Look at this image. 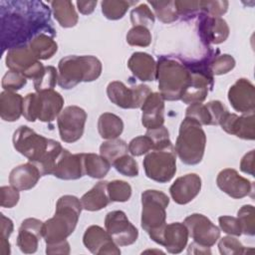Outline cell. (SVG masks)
Here are the masks:
<instances>
[{"instance_id":"94428289","label":"cell","mask_w":255,"mask_h":255,"mask_svg":"<svg viewBox=\"0 0 255 255\" xmlns=\"http://www.w3.org/2000/svg\"><path fill=\"white\" fill-rule=\"evenodd\" d=\"M11 252L10 250V243L8 239L0 238V253L2 255H9Z\"/></svg>"},{"instance_id":"44dd1931","label":"cell","mask_w":255,"mask_h":255,"mask_svg":"<svg viewBox=\"0 0 255 255\" xmlns=\"http://www.w3.org/2000/svg\"><path fill=\"white\" fill-rule=\"evenodd\" d=\"M53 175L64 180H74L84 176V153H71L68 149L63 148L57 159Z\"/></svg>"},{"instance_id":"cb8c5ba5","label":"cell","mask_w":255,"mask_h":255,"mask_svg":"<svg viewBox=\"0 0 255 255\" xmlns=\"http://www.w3.org/2000/svg\"><path fill=\"white\" fill-rule=\"evenodd\" d=\"M141 109V124L146 129L163 126L164 100L159 93L151 92L143 102Z\"/></svg>"},{"instance_id":"4dcf8cb0","label":"cell","mask_w":255,"mask_h":255,"mask_svg":"<svg viewBox=\"0 0 255 255\" xmlns=\"http://www.w3.org/2000/svg\"><path fill=\"white\" fill-rule=\"evenodd\" d=\"M50 4L55 19L62 27L71 28L76 26L79 16L73 2L67 0H56L50 2Z\"/></svg>"},{"instance_id":"f546056e","label":"cell","mask_w":255,"mask_h":255,"mask_svg":"<svg viewBox=\"0 0 255 255\" xmlns=\"http://www.w3.org/2000/svg\"><path fill=\"white\" fill-rule=\"evenodd\" d=\"M28 47L39 61L52 58L58 50L56 41L47 33H40L35 36L30 40Z\"/></svg>"},{"instance_id":"d6a6232c","label":"cell","mask_w":255,"mask_h":255,"mask_svg":"<svg viewBox=\"0 0 255 255\" xmlns=\"http://www.w3.org/2000/svg\"><path fill=\"white\" fill-rule=\"evenodd\" d=\"M111 163L101 154L84 153L85 174L92 178L105 177L111 168Z\"/></svg>"},{"instance_id":"5bb4252c","label":"cell","mask_w":255,"mask_h":255,"mask_svg":"<svg viewBox=\"0 0 255 255\" xmlns=\"http://www.w3.org/2000/svg\"><path fill=\"white\" fill-rule=\"evenodd\" d=\"M105 227L118 246L131 245L138 237L136 227L122 210L109 212L105 218Z\"/></svg>"},{"instance_id":"52a82bcc","label":"cell","mask_w":255,"mask_h":255,"mask_svg":"<svg viewBox=\"0 0 255 255\" xmlns=\"http://www.w3.org/2000/svg\"><path fill=\"white\" fill-rule=\"evenodd\" d=\"M201 127L198 122L190 118H184L180 124L174 150L185 164L195 165L203 158L206 134Z\"/></svg>"},{"instance_id":"d4e9b609","label":"cell","mask_w":255,"mask_h":255,"mask_svg":"<svg viewBox=\"0 0 255 255\" xmlns=\"http://www.w3.org/2000/svg\"><path fill=\"white\" fill-rule=\"evenodd\" d=\"M188 236V230L184 223L172 222L165 225L159 245L163 246L168 253L178 254L186 247Z\"/></svg>"},{"instance_id":"f35d334b","label":"cell","mask_w":255,"mask_h":255,"mask_svg":"<svg viewBox=\"0 0 255 255\" xmlns=\"http://www.w3.org/2000/svg\"><path fill=\"white\" fill-rule=\"evenodd\" d=\"M58 83V70L53 66H46L43 72L34 80V88L36 92L54 90Z\"/></svg>"},{"instance_id":"8992f818","label":"cell","mask_w":255,"mask_h":255,"mask_svg":"<svg viewBox=\"0 0 255 255\" xmlns=\"http://www.w3.org/2000/svg\"><path fill=\"white\" fill-rule=\"evenodd\" d=\"M168 196L159 190L147 189L141 193V228L146 231L152 241L159 244L162 231L166 225V207Z\"/></svg>"},{"instance_id":"5b68a950","label":"cell","mask_w":255,"mask_h":255,"mask_svg":"<svg viewBox=\"0 0 255 255\" xmlns=\"http://www.w3.org/2000/svg\"><path fill=\"white\" fill-rule=\"evenodd\" d=\"M102 63L95 56H67L58 64V85L65 90L81 82H93L102 74Z\"/></svg>"},{"instance_id":"8d00e7d4","label":"cell","mask_w":255,"mask_h":255,"mask_svg":"<svg viewBox=\"0 0 255 255\" xmlns=\"http://www.w3.org/2000/svg\"><path fill=\"white\" fill-rule=\"evenodd\" d=\"M107 190L112 202H126L131 196L130 185L127 181L120 179L108 182Z\"/></svg>"},{"instance_id":"ee69618b","label":"cell","mask_w":255,"mask_h":255,"mask_svg":"<svg viewBox=\"0 0 255 255\" xmlns=\"http://www.w3.org/2000/svg\"><path fill=\"white\" fill-rule=\"evenodd\" d=\"M112 165H114L118 172L125 176L134 177L138 175L137 162L131 155H128V153L119 157L117 160L114 161Z\"/></svg>"},{"instance_id":"ac0fdd59","label":"cell","mask_w":255,"mask_h":255,"mask_svg":"<svg viewBox=\"0 0 255 255\" xmlns=\"http://www.w3.org/2000/svg\"><path fill=\"white\" fill-rule=\"evenodd\" d=\"M216 184L220 190L235 199L243 198L253 192V182L241 176L233 168L222 169L216 177Z\"/></svg>"},{"instance_id":"484cf974","label":"cell","mask_w":255,"mask_h":255,"mask_svg":"<svg viewBox=\"0 0 255 255\" xmlns=\"http://www.w3.org/2000/svg\"><path fill=\"white\" fill-rule=\"evenodd\" d=\"M128 67L139 81L152 82L156 79V62L147 53L134 52L128 61Z\"/></svg>"},{"instance_id":"d590c367","label":"cell","mask_w":255,"mask_h":255,"mask_svg":"<svg viewBox=\"0 0 255 255\" xmlns=\"http://www.w3.org/2000/svg\"><path fill=\"white\" fill-rule=\"evenodd\" d=\"M154 11V16L162 23H172L178 19L174 1H148Z\"/></svg>"},{"instance_id":"ba28073f","label":"cell","mask_w":255,"mask_h":255,"mask_svg":"<svg viewBox=\"0 0 255 255\" xmlns=\"http://www.w3.org/2000/svg\"><path fill=\"white\" fill-rule=\"evenodd\" d=\"M64 99L54 90L30 93L23 101V116L28 122L39 120L44 123L53 122L63 111Z\"/></svg>"},{"instance_id":"1f68e13d","label":"cell","mask_w":255,"mask_h":255,"mask_svg":"<svg viewBox=\"0 0 255 255\" xmlns=\"http://www.w3.org/2000/svg\"><path fill=\"white\" fill-rule=\"evenodd\" d=\"M98 130L104 139L118 138L124 130V122L115 114L104 113L98 120Z\"/></svg>"},{"instance_id":"2e32d148","label":"cell","mask_w":255,"mask_h":255,"mask_svg":"<svg viewBox=\"0 0 255 255\" xmlns=\"http://www.w3.org/2000/svg\"><path fill=\"white\" fill-rule=\"evenodd\" d=\"M85 247L96 255H120L121 250L107 230L99 225L89 226L83 236Z\"/></svg>"},{"instance_id":"f6af8a7d","label":"cell","mask_w":255,"mask_h":255,"mask_svg":"<svg viewBox=\"0 0 255 255\" xmlns=\"http://www.w3.org/2000/svg\"><path fill=\"white\" fill-rule=\"evenodd\" d=\"M185 118H190L198 122L201 126H211V117L206 105L195 103L188 106L185 111Z\"/></svg>"},{"instance_id":"4316f807","label":"cell","mask_w":255,"mask_h":255,"mask_svg":"<svg viewBox=\"0 0 255 255\" xmlns=\"http://www.w3.org/2000/svg\"><path fill=\"white\" fill-rule=\"evenodd\" d=\"M40 170L32 162H26L14 167L9 174V183L18 190L32 189L41 177Z\"/></svg>"},{"instance_id":"681fc988","label":"cell","mask_w":255,"mask_h":255,"mask_svg":"<svg viewBox=\"0 0 255 255\" xmlns=\"http://www.w3.org/2000/svg\"><path fill=\"white\" fill-rule=\"evenodd\" d=\"M228 1H199V9L202 13L213 17H220L227 12Z\"/></svg>"},{"instance_id":"6da1fadb","label":"cell","mask_w":255,"mask_h":255,"mask_svg":"<svg viewBox=\"0 0 255 255\" xmlns=\"http://www.w3.org/2000/svg\"><path fill=\"white\" fill-rule=\"evenodd\" d=\"M7 15L2 14V44L8 41V46H22L32 35L34 38L41 30H53L50 26V11L42 2L12 1L8 2ZM10 48V49H11Z\"/></svg>"},{"instance_id":"836d02e7","label":"cell","mask_w":255,"mask_h":255,"mask_svg":"<svg viewBox=\"0 0 255 255\" xmlns=\"http://www.w3.org/2000/svg\"><path fill=\"white\" fill-rule=\"evenodd\" d=\"M128 151V147L127 142L121 138L108 139L100 146V154L108 159L111 164H113L119 157L127 154Z\"/></svg>"},{"instance_id":"7dc6e473","label":"cell","mask_w":255,"mask_h":255,"mask_svg":"<svg viewBox=\"0 0 255 255\" xmlns=\"http://www.w3.org/2000/svg\"><path fill=\"white\" fill-rule=\"evenodd\" d=\"M1 84L4 91L15 92L22 89L27 84V78L19 72L9 70L3 76Z\"/></svg>"},{"instance_id":"3957f363","label":"cell","mask_w":255,"mask_h":255,"mask_svg":"<svg viewBox=\"0 0 255 255\" xmlns=\"http://www.w3.org/2000/svg\"><path fill=\"white\" fill-rule=\"evenodd\" d=\"M83 206L74 195H63L56 203L55 215L43 225V238L46 244L66 240L75 230Z\"/></svg>"},{"instance_id":"e575fe53","label":"cell","mask_w":255,"mask_h":255,"mask_svg":"<svg viewBox=\"0 0 255 255\" xmlns=\"http://www.w3.org/2000/svg\"><path fill=\"white\" fill-rule=\"evenodd\" d=\"M136 3V1H125V0H104L101 3L102 12L104 16L109 20H119L125 16L130 5Z\"/></svg>"},{"instance_id":"bcb514c9","label":"cell","mask_w":255,"mask_h":255,"mask_svg":"<svg viewBox=\"0 0 255 255\" xmlns=\"http://www.w3.org/2000/svg\"><path fill=\"white\" fill-rule=\"evenodd\" d=\"M145 134L151 139L153 143V149H162L172 146L168 130L164 126L152 129H146Z\"/></svg>"},{"instance_id":"60d3db41","label":"cell","mask_w":255,"mask_h":255,"mask_svg":"<svg viewBox=\"0 0 255 255\" xmlns=\"http://www.w3.org/2000/svg\"><path fill=\"white\" fill-rule=\"evenodd\" d=\"M235 67V60L229 54L213 55L209 62V69L212 75H223Z\"/></svg>"},{"instance_id":"c3c4849f","label":"cell","mask_w":255,"mask_h":255,"mask_svg":"<svg viewBox=\"0 0 255 255\" xmlns=\"http://www.w3.org/2000/svg\"><path fill=\"white\" fill-rule=\"evenodd\" d=\"M128 147L132 156H140L153 149V143L151 139L145 134L132 138L129 141Z\"/></svg>"},{"instance_id":"816d5d0a","label":"cell","mask_w":255,"mask_h":255,"mask_svg":"<svg viewBox=\"0 0 255 255\" xmlns=\"http://www.w3.org/2000/svg\"><path fill=\"white\" fill-rule=\"evenodd\" d=\"M218 222L219 227L223 232L231 236H240L242 234L240 222L237 217L222 215L218 218Z\"/></svg>"},{"instance_id":"b9f144b4","label":"cell","mask_w":255,"mask_h":255,"mask_svg":"<svg viewBox=\"0 0 255 255\" xmlns=\"http://www.w3.org/2000/svg\"><path fill=\"white\" fill-rule=\"evenodd\" d=\"M127 43L130 46L147 47L151 43V33L149 29L142 26H132L127 34Z\"/></svg>"},{"instance_id":"9a60e30c","label":"cell","mask_w":255,"mask_h":255,"mask_svg":"<svg viewBox=\"0 0 255 255\" xmlns=\"http://www.w3.org/2000/svg\"><path fill=\"white\" fill-rule=\"evenodd\" d=\"M183 223L193 242L201 246L210 248L220 237L219 228L203 214L192 213L185 217Z\"/></svg>"},{"instance_id":"7a4b0ae2","label":"cell","mask_w":255,"mask_h":255,"mask_svg":"<svg viewBox=\"0 0 255 255\" xmlns=\"http://www.w3.org/2000/svg\"><path fill=\"white\" fill-rule=\"evenodd\" d=\"M14 148L34 163L42 176L53 174L63 146L57 140L38 134L27 126H20L13 133Z\"/></svg>"},{"instance_id":"7402d4cb","label":"cell","mask_w":255,"mask_h":255,"mask_svg":"<svg viewBox=\"0 0 255 255\" xmlns=\"http://www.w3.org/2000/svg\"><path fill=\"white\" fill-rule=\"evenodd\" d=\"M201 178L196 173H188L177 177L169 187L173 201L184 205L193 200L201 190Z\"/></svg>"},{"instance_id":"f5cc1de1","label":"cell","mask_w":255,"mask_h":255,"mask_svg":"<svg viewBox=\"0 0 255 255\" xmlns=\"http://www.w3.org/2000/svg\"><path fill=\"white\" fill-rule=\"evenodd\" d=\"M1 193V206L5 208L14 207L20 198L19 190L12 185L10 186H2L0 188Z\"/></svg>"},{"instance_id":"277c9868","label":"cell","mask_w":255,"mask_h":255,"mask_svg":"<svg viewBox=\"0 0 255 255\" xmlns=\"http://www.w3.org/2000/svg\"><path fill=\"white\" fill-rule=\"evenodd\" d=\"M156 80L164 101H179L189 83L190 70L177 58L161 56L156 63Z\"/></svg>"},{"instance_id":"603a6c76","label":"cell","mask_w":255,"mask_h":255,"mask_svg":"<svg viewBox=\"0 0 255 255\" xmlns=\"http://www.w3.org/2000/svg\"><path fill=\"white\" fill-rule=\"evenodd\" d=\"M44 222L37 218H26L22 221L17 236V246L25 254L35 253L43 237Z\"/></svg>"},{"instance_id":"6f0895ef","label":"cell","mask_w":255,"mask_h":255,"mask_svg":"<svg viewBox=\"0 0 255 255\" xmlns=\"http://www.w3.org/2000/svg\"><path fill=\"white\" fill-rule=\"evenodd\" d=\"M0 222H1V236L0 238L3 239H8L9 236L12 234L13 229H14V225H13V221L6 217L4 214H0Z\"/></svg>"},{"instance_id":"e0dca14e","label":"cell","mask_w":255,"mask_h":255,"mask_svg":"<svg viewBox=\"0 0 255 255\" xmlns=\"http://www.w3.org/2000/svg\"><path fill=\"white\" fill-rule=\"evenodd\" d=\"M197 29L201 42L207 46L221 44L229 36V27L224 19L202 12L199 16Z\"/></svg>"},{"instance_id":"4fadbf2b","label":"cell","mask_w":255,"mask_h":255,"mask_svg":"<svg viewBox=\"0 0 255 255\" xmlns=\"http://www.w3.org/2000/svg\"><path fill=\"white\" fill-rule=\"evenodd\" d=\"M5 63L9 70L19 72L27 79L33 80L39 77L45 68L26 45L9 49Z\"/></svg>"},{"instance_id":"f1b7e54d","label":"cell","mask_w":255,"mask_h":255,"mask_svg":"<svg viewBox=\"0 0 255 255\" xmlns=\"http://www.w3.org/2000/svg\"><path fill=\"white\" fill-rule=\"evenodd\" d=\"M108 181H99L88 192L81 197L83 209L88 211H98L109 205L111 202L108 190Z\"/></svg>"},{"instance_id":"d6986e66","label":"cell","mask_w":255,"mask_h":255,"mask_svg":"<svg viewBox=\"0 0 255 255\" xmlns=\"http://www.w3.org/2000/svg\"><path fill=\"white\" fill-rule=\"evenodd\" d=\"M228 101L239 113L249 114L255 110V88L247 79H238L228 90Z\"/></svg>"},{"instance_id":"7bdbcfd3","label":"cell","mask_w":255,"mask_h":255,"mask_svg":"<svg viewBox=\"0 0 255 255\" xmlns=\"http://www.w3.org/2000/svg\"><path fill=\"white\" fill-rule=\"evenodd\" d=\"M218 249L222 255H235L245 254L253 249H248L242 245V243L235 237L224 236L218 242Z\"/></svg>"},{"instance_id":"ab89813d","label":"cell","mask_w":255,"mask_h":255,"mask_svg":"<svg viewBox=\"0 0 255 255\" xmlns=\"http://www.w3.org/2000/svg\"><path fill=\"white\" fill-rule=\"evenodd\" d=\"M242 234L253 236L255 234V213L253 205H243L237 212Z\"/></svg>"},{"instance_id":"7c38bea8","label":"cell","mask_w":255,"mask_h":255,"mask_svg":"<svg viewBox=\"0 0 255 255\" xmlns=\"http://www.w3.org/2000/svg\"><path fill=\"white\" fill-rule=\"evenodd\" d=\"M87 113L78 106H68L63 109L57 119L60 137L65 142L79 140L85 129Z\"/></svg>"},{"instance_id":"11a10c76","label":"cell","mask_w":255,"mask_h":255,"mask_svg":"<svg viewBox=\"0 0 255 255\" xmlns=\"http://www.w3.org/2000/svg\"><path fill=\"white\" fill-rule=\"evenodd\" d=\"M240 169L244 173L254 176V149L247 152L240 161Z\"/></svg>"},{"instance_id":"9f6ffc18","label":"cell","mask_w":255,"mask_h":255,"mask_svg":"<svg viewBox=\"0 0 255 255\" xmlns=\"http://www.w3.org/2000/svg\"><path fill=\"white\" fill-rule=\"evenodd\" d=\"M47 254H70V244L67 240L54 244H46Z\"/></svg>"},{"instance_id":"91938a15","label":"cell","mask_w":255,"mask_h":255,"mask_svg":"<svg viewBox=\"0 0 255 255\" xmlns=\"http://www.w3.org/2000/svg\"><path fill=\"white\" fill-rule=\"evenodd\" d=\"M187 252L190 254H210L211 251H210V248L209 247H204V246H201L195 242H192L189 247H188V250Z\"/></svg>"},{"instance_id":"74e56055","label":"cell","mask_w":255,"mask_h":255,"mask_svg":"<svg viewBox=\"0 0 255 255\" xmlns=\"http://www.w3.org/2000/svg\"><path fill=\"white\" fill-rule=\"evenodd\" d=\"M155 16L151 9L144 3L139 4L137 7L133 8L130 12V21L134 26H142L147 29L151 27L154 23Z\"/></svg>"},{"instance_id":"ffe728a7","label":"cell","mask_w":255,"mask_h":255,"mask_svg":"<svg viewBox=\"0 0 255 255\" xmlns=\"http://www.w3.org/2000/svg\"><path fill=\"white\" fill-rule=\"evenodd\" d=\"M255 116L254 113L238 116L229 112L221 120L219 126L229 134H234L239 138L253 140L255 138Z\"/></svg>"},{"instance_id":"680465c9","label":"cell","mask_w":255,"mask_h":255,"mask_svg":"<svg viewBox=\"0 0 255 255\" xmlns=\"http://www.w3.org/2000/svg\"><path fill=\"white\" fill-rule=\"evenodd\" d=\"M76 4L81 14L89 15L95 10L97 6V1H77Z\"/></svg>"},{"instance_id":"db71d44e","label":"cell","mask_w":255,"mask_h":255,"mask_svg":"<svg viewBox=\"0 0 255 255\" xmlns=\"http://www.w3.org/2000/svg\"><path fill=\"white\" fill-rule=\"evenodd\" d=\"M205 105L211 117V126H219L221 120L226 115L228 110L220 101H211Z\"/></svg>"},{"instance_id":"83f0119b","label":"cell","mask_w":255,"mask_h":255,"mask_svg":"<svg viewBox=\"0 0 255 255\" xmlns=\"http://www.w3.org/2000/svg\"><path fill=\"white\" fill-rule=\"evenodd\" d=\"M24 99L17 93L3 91L0 94V117L5 122H15L23 115Z\"/></svg>"},{"instance_id":"8fae6325","label":"cell","mask_w":255,"mask_h":255,"mask_svg":"<svg viewBox=\"0 0 255 255\" xmlns=\"http://www.w3.org/2000/svg\"><path fill=\"white\" fill-rule=\"evenodd\" d=\"M151 93L145 85L127 87L123 82L113 81L107 87L109 100L122 109H138Z\"/></svg>"},{"instance_id":"30bf717a","label":"cell","mask_w":255,"mask_h":255,"mask_svg":"<svg viewBox=\"0 0 255 255\" xmlns=\"http://www.w3.org/2000/svg\"><path fill=\"white\" fill-rule=\"evenodd\" d=\"M142 165L145 175L159 183L171 180L176 172V153L174 147L153 149L147 152Z\"/></svg>"},{"instance_id":"9c48e42d","label":"cell","mask_w":255,"mask_h":255,"mask_svg":"<svg viewBox=\"0 0 255 255\" xmlns=\"http://www.w3.org/2000/svg\"><path fill=\"white\" fill-rule=\"evenodd\" d=\"M212 56L211 52L201 61L187 64L190 70V80L180 99L184 104L202 103L212 90L213 75L209 69V62Z\"/></svg>"},{"instance_id":"f907efd6","label":"cell","mask_w":255,"mask_h":255,"mask_svg":"<svg viewBox=\"0 0 255 255\" xmlns=\"http://www.w3.org/2000/svg\"><path fill=\"white\" fill-rule=\"evenodd\" d=\"M174 6L176 8V12L178 17H182L183 19H188L194 17L199 9V1H184V0H176L174 1Z\"/></svg>"}]
</instances>
